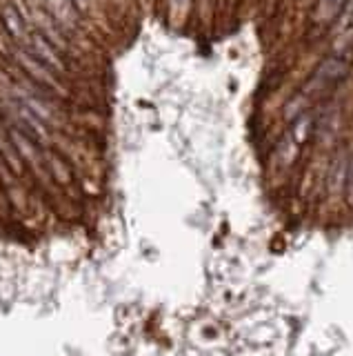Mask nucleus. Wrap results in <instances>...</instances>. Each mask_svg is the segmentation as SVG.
<instances>
[{
	"instance_id": "obj_3",
	"label": "nucleus",
	"mask_w": 353,
	"mask_h": 356,
	"mask_svg": "<svg viewBox=\"0 0 353 356\" xmlns=\"http://www.w3.org/2000/svg\"><path fill=\"white\" fill-rule=\"evenodd\" d=\"M347 74V63L342 60V58H327L322 65L318 67V72H316V81H320V83H336V81H340L342 76Z\"/></svg>"
},
{
	"instance_id": "obj_4",
	"label": "nucleus",
	"mask_w": 353,
	"mask_h": 356,
	"mask_svg": "<svg viewBox=\"0 0 353 356\" xmlns=\"http://www.w3.org/2000/svg\"><path fill=\"white\" fill-rule=\"evenodd\" d=\"M298 149H300V143H298L295 136L289 131V134H286V136L280 140V145H278V161H280V165H282V167L291 165V163L295 161V156H298Z\"/></svg>"
},
{
	"instance_id": "obj_1",
	"label": "nucleus",
	"mask_w": 353,
	"mask_h": 356,
	"mask_svg": "<svg viewBox=\"0 0 353 356\" xmlns=\"http://www.w3.org/2000/svg\"><path fill=\"white\" fill-rule=\"evenodd\" d=\"M45 163H47V172L51 176L53 185H56L58 189H62V192H71L74 185H76L74 165L53 147H45Z\"/></svg>"
},
{
	"instance_id": "obj_6",
	"label": "nucleus",
	"mask_w": 353,
	"mask_h": 356,
	"mask_svg": "<svg viewBox=\"0 0 353 356\" xmlns=\"http://www.w3.org/2000/svg\"><path fill=\"white\" fill-rule=\"evenodd\" d=\"M187 3H189V0H171V9L173 11H182Z\"/></svg>"
},
{
	"instance_id": "obj_2",
	"label": "nucleus",
	"mask_w": 353,
	"mask_h": 356,
	"mask_svg": "<svg viewBox=\"0 0 353 356\" xmlns=\"http://www.w3.org/2000/svg\"><path fill=\"white\" fill-rule=\"evenodd\" d=\"M345 3L347 0H318L311 11V20L320 27L331 25V22L338 18L340 11L345 9Z\"/></svg>"
},
{
	"instance_id": "obj_5",
	"label": "nucleus",
	"mask_w": 353,
	"mask_h": 356,
	"mask_svg": "<svg viewBox=\"0 0 353 356\" xmlns=\"http://www.w3.org/2000/svg\"><path fill=\"white\" fill-rule=\"evenodd\" d=\"M347 178H349V163H347V159H340L334 163V167H331V174H329V185H331V189H342L345 187V183H347Z\"/></svg>"
}]
</instances>
